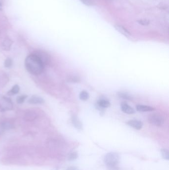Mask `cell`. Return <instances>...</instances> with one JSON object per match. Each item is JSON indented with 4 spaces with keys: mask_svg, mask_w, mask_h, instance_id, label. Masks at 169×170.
<instances>
[{
    "mask_svg": "<svg viewBox=\"0 0 169 170\" xmlns=\"http://www.w3.org/2000/svg\"><path fill=\"white\" fill-rule=\"evenodd\" d=\"M38 117V114L35 111L33 110H28L24 114V118L25 121L28 122H32L36 119Z\"/></svg>",
    "mask_w": 169,
    "mask_h": 170,
    "instance_id": "52a82bcc",
    "label": "cell"
},
{
    "mask_svg": "<svg viewBox=\"0 0 169 170\" xmlns=\"http://www.w3.org/2000/svg\"><path fill=\"white\" fill-rule=\"evenodd\" d=\"M118 96L120 97V98L126 99V100H132L133 99L132 97L126 93H124V92L118 93Z\"/></svg>",
    "mask_w": 169,
    "mask_h": 170,
    "instance_id": "e0dca14e",
    "label": "cell"
},
{
    "mask_svg": "<svg viewBox=\"0 0 169 170\" xmlns=\"http://www.w3.org/2000/svg\"><path fill=\"white\" fill-rule=\"evenodd\" d=\"M80 99L83 100V101H86L89 98L88 93L85 91H82L80 93Z\"/></svg>",
    "mask_w": 169,
    "mask_h": 170,
    "instance_id": "d6986e66",
    "label": "cell"
},
{
    "mask_svg": "<svg viewBox=\"0 0 169 170\" xmlns=\"http://www.w3.org/2000/svg\"><path fill=\"white\" fill-rule=\"evenodd\" d=\"M127 124L137 130L141 129L143 126V122L138 120H130L127 122Z\"/></svg>",
    "mask_w": 169,
    "mask_h": 170,
    "instance_id": "8992f818",
    "label": "cell"
},
{
    "mask_svg": "<svg viewBox=\"0 0 169 170\" xmlns=\"http://www.w3.org/2000/svg\"><path fill=\"white\" fill-rule=\"evenodd\" d=\"M161 153L162 156L164 159L169 160V152L168 149H162L161 150Z\"/></svg>",
    "mask_w": 169,
    "mask_h": 170,
    "instance_id": "ac0fdd59",
    "label": "cell"
},
{
    "mask_svg": "<svg viewBox=\"0 0 169 170\" xmlns=\"http://www.w3.org/2000/svg\"><path fill=\"white\" fill-rule=\"evenodd\" d=\"M66 170H78V169L75 167H69L67 168Z\"/></svg>",
    "mask_w": 169,
    "mask_h": 170,
    "instance_id": "484cf974",
    "label": "cell"
},
{
    "mask_svg": "<svg viewBox=\"0 0 169 170\" xmlns=\"http://www.w3.org/2000/svg\"><path fill=\"white\" fill-rule=\"evenodd\" d=\"M70 81L73 82H78L79 79H78V78L74 77H72V79H70Z\"/></svg>",
    "mask_w": 169,
    "mask_h": 170,
    "instance_id": "d4e9b609",
    "label": "cell"
},
{
    "mask_svg": "<svg viewBox=\"0 0 169 170\" xmlns=\"http://www.w3.org/2000/svg\"><path fill=\"white\" fill-rule=\"evenodd\" d=\"M148 122L153 126H161L164 123V118L159 114H153L148 118Z\"/></svg>",
    "mask_w": 169,
    "mask_h": 170,
    "instance_id": "277c9868",
    "label": "cell"
},
{
    "mask_svg": "<svg viewBox=\"0 0 169 170\" xmlns=\"http://www.w3.org/2000/svg\"><path fill=\"white\" fill-rule=\"evenodd\" d=\"M34 54L36 55L40 59L42 62L45 65H47L49 64L50 62V57L49 56L48 54H47L46 53L41 51H37L34 53Z\"/></svg>",
    "mask_w": 169,
    "mask_h": 170,
    "instance_id": "5b68a950",
    "label": "cell"
},
{
    "mask_svg": "<svg viewBox=\"0 0 169 170\" xmlns=\"http://www.w3.org/2000/svg\"><path fill=\"white\" fill-rule=\"evenodd\" d=\"M28 96L26 95H22V96H19L17 97V101L18 103H22L24 102L25 100L27 98Z\"/></svg>",
    "mask_w": 169,
    "mask_h": 170,
    "instance_id": "603a6c76",
    "label": "cell"
},
{
    "mask_svg": "<svg viewBox=\"0 0 169 170\" xmlns=\"http://www.w3.org/2000/svg\"><path fill=\"white\" fill-rule=\"evenodd\" d=\"M13 109V103L10 99L4 96H0V111L10 110Z\"/></svg>",
    "mask_w": 169,
    "mask_h": 170,
    "instance_id": "3957f363",
    "label": "cell"
},
{
    "mask_svg": "<svg viewBox=\"0 0 169 170\" xmlns=\"http://www.w3.org/2000/svg\"><path fill=\"white\" fill-rule=\"evenodd\" d=\"M5 66L7 68H10L12 67L13 65V60L10 58H7V59H6L5 63H4Z\"/></svg>",
    "mask_w": 169,
    "mask_h": 170,
    "instance_id": "7402d4cb",
    "label": "cell"
},
{
    "mask_svg": "<svg viewBox=\"0 0 169 170\" xmlns=\"http://www.w3.org/2000/svg\"><path fill=\"white\" fill-rule=\"evenodd\" d=\"M120 156L115 152H110L107 153L104 157V163L108 168L117 166L120 162Z\"/></svg>",
    "mask_w": 169,
    "mask_h": 170,
    "instance_id": "7a4b0ae2",
    "label": "cell"
},
{
    "mask_svg": "<svg viewBox=\"0 0 169 170\" xmlns=\"http://www.w3.org/2000/svg\"><path fill=\"white\" fill-rule=\"evenodd\" d=\"M114 27L116 30H117L118 32L121 33V34L124 35L125 37H130L131 36V34L129 32V30H128L127 29H126L125 27L122 26V25H115Z\"/></svg>",
    "mask_w": 169,
    "mask_h": 170,
    "instance_id": "9c48e42d",
    "label": "cell"
},
{
    "mask_svg": "<svg viewBox=\"0 0 169 170\" xmlns=\"http://www.w3.org/2000/svg\"><path fill=\"white\" fill-rule=\"evenodd\" d=\"M136 109L137 110L140 112H146V111H153L155 110L153 107L151 106H144V105H138L136 106Z\"/></svg>",
    "mask_w": 169,
    "mask_h": 170,
    "instance_id": "5bb4252c",
    "label": "cell"
},
{
    "mask_svg": "<svg viewBox=\"0 0 169 170\" xmlns=\"http://www.w3.org/2000/svg\"><path fill=\"white\" fill-rule=\"evenodd\" d=\"M13 124L9 122H0V134L3 133L6 131L13 128Z\"/></svg>",
    "mask_w": 169,
    "mask_h": 170,
    "instance_id": "ba28073f",
    "label": "cell"
},
{
    "mask_svg": "<svg viewBox=\"0 0 169 170\" xmlns=\"http://www.w3.org/2000/svg\"><path fill=\"white\" fill-rule=\"evenodd\" d=\"M80 1L85 5L88 6H92L95 5V2L94 0H80Z\"/></svg>",
    "mask_w": 169,
    "mask_h": 170,
    "instance_id": "44dd1931",
    "label": "cell"
},
{
    "mask_svg": "<svg viewBox=\"0 0 169 170\" xmlns=\"http://www.w3.org/2000/svg\"><path fill=\"white\" fill-rule=\"evenodd\" d=\"M13 41H12L9 38H6L3 41V43H2V46L3 48L5 50H10V47L12 46Z\"/></svg>",
    "mask_w": 169,
    "mask_h": 170,
    "instance_id": "9a60e30c",
    "label": "cell"
},
{
    "mask_svg": "<svg viewBox=\"0 0 169 170\" xmlns=\"http://www.w3.org/2000/svg\"><path fill=\"white\" fill-rule=\"evenodd\" d=\"M28 102L30 104H33V105L42 104L44 102V100L41 97L37 96H34L29 99Z\"/></svg>",
    "mask_w": 169,
    "mask_h": 170,
    "instance_id": "8fae6325",
    "label": "cell"
},
{
    "mask_svg": "<svg viewBox=\"0 0 169 170\" xmlns=\"http://www.w3.org/2000/svg\"><path fill=\"white\" fill-rule=\"evenodd\" d=\"M78 158V154L76 152H72L69 155L68 160L70 161H74Z\"/></svg>",
    "mask_w": 169,
    "mask_h": 170,
    "instance_id": "ffe728a7",
    "label": "cell"
},
{
    "mask_svg": "<svg viewBox=\"0 0 169 170\" xmlns=\"http://www.w3.org/2000/svg\"><path fill=\"white\" fill-rule=\"evenodd\" d=\"M2 6L1 3H0V10H2Z\"/></svg>",
    "mask_w": 169,
    "mask_h": 170,
    "instance_id": "4316f807",
    "label": "cell"
},
{
    "mask_svg": "<svg viewBox=\"0 0 169 170\" xmlns=\"http://www.w3.org/2000/svg\"><path fill=\"white\" fill-rule=\"evenodd\" d=\"M72 122L74 127L78 130H81L82 129V124L81 121L79 120L77 116L73 115L72 116Z\"/></svg>",
    "mask_w": 169,
    "mask_h": 170,
    "instance_id": "4fadbf2b",
    "label": "cell"
},
{
    "mask_svg": "<svg viewBox=\"0 0 169 170\" xmlns=\"http://www.w3.org/2000/svg\"><path fill=\"white\" fill-rule=\"evenodd\" d=\"M20 87L18 86V85H14L12 89L8 92V95L9 96H12L17 94L20 91Z\"/></svg>",
    "mask_w": 169,
    "mask_h": 170,
    "instance_id": "2e32d148",
    "label": "cell"
},
{
    "mask_svg": "<svg viewBox=\"0 0 169 170\" xmlns=\"http://www.w3.org/2000/svg\"><path fill=\"white\" fill-rule=\"evenodd\" d=\"M25 65L30 73L35 75L42 73L44 68V65L40 59L34 54L26 57L25 60Z\"/></svg>",
    "mask_w": 169,
    "mask_h": 170,
    "instance_id": "6da1fadb",
    "label": "cell"
},
{
    "mask_svg": "<svg viewBox=\"0 0 169 170\" xmlns=\"http://www.w3.org/2000/svg\"><path fill=\"white\" fill-rule=\"evenodd\" d=\"M110 105V101L106 99H100L97 101V106L101 108H108Z\"/></svg>",
    "mask_w": 169,
    "mask_h": 170,
    "instance_id": "7c38bea8",
    "label": "cell"
},
{
    "mask_svg": "<svg viewBox=\"0 0 169 170\" xmlns=\"http://www.w3.org/2000/svg\"><path fill=\"white\" fill-rule=\"evenodd\" d=\"M140 25H147L149 24L150 21L148 20H140L137 21Z\"/></svg>",
    "mask_w": 169,
    "mask_h": 170,
    "instance_id": "cb8c5ba5",
    "label": "cell"
},
{
    "mask_svg": "<svg viewBox=\"0 0 169 170\" xmlns=\"http://www.w3.org/2000/svg\"><path fill=\"white\" fill-rule=\"evenodd\" d=\"M121 110L124 113L127 114H133L135 113V110L133 107L130 106L127 103H122L121 104Z\"/></svg>",
    "mask_w": 169,
    "mask_h": 170,
    "instance_id": "30bf717a",
    "label": "cell"
}]
</instances>
